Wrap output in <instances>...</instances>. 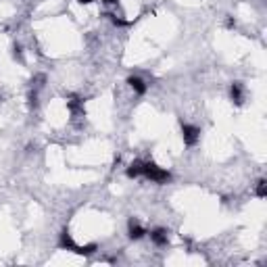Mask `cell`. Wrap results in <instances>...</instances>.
Returning a JSON list of instances; mask_svg holds the SVG:
<instances>
[{"instance_id": "cell-2", "label": "cell", "mask_w": 267, "mask_h": 267, "mask_svg": "<svg viewBox=\"0 0 267 267\" xmlns=\"http://www.w3.org/2000/svg\"><path fill=\"white\" fill-rule=\"evenodd\" d=\"M182 138H184V144H188V146H196L198 140H201V129H198L196 125L182 123Z\"/></svg>"}, {"instance_id": "cell-3", "label": "cell", "mask_w": 267, "mask_h": 267, "mask_svg": "<svg viewBox=\"0 0 267 267\" xmlns=\"http://www.w3.org/2000/svg\"><path fill=\"white\" fill-rule=\"evenodd\" d=\"M150 240L155 242L157 246H167V242H169V232L165 230V227H157V230L150 232Z\"/></svg>"}, {"instance_id": "cell-13", "label": "cell", "mask_w": 267, "mask_h": 267, "mask_svg": "<svg viewBox=\"0 0 267 267\" xmlns=\"http://www.w3.org/2000/svg\"><path fill=\"white\" fill-rule=\"evenodd\" d=\"M80 5H90V3H94V0H78Z\"/></svg>"}, {"instance_id": "cell-8", "label": "cell", "mask_w": 267, "mask_h": 267, "mask_svg": "<svg viewBox=\"0 0 267 267\" xmlns=\"http://www.w3.org/2000/svg\"><path fill=\"white\" fill-rule=\"evenodd\" d=\"M67 107H69V111L73 113V115H80V113H84V101L82 98H69L67 101Z\"/></svg>"}, {"instance_id": "cell-10", "label": "cell", "mask_w": 267, "mask_h": 267, "mask_svg": "<svg viewBox=\"0 0 267 267\" xmlns=\"http://www.w3.org/2000/svg\"><path fill=\"white\" fill-rule=\"evenodd\" d=\"M142 161H134L129 167H127V178H142Z\"/></svg>"}, {"instance_id": "cell-1", "label": "cell", "mask_w": 267, "mask_h": 267, "mask_svg": "<svg viewBox=\"0 0 267 267\" xmlns=\"http://www.w3.org/2000/svg\"><path fill=\"white\" fill-rule=\"evenodd\" d=\"M142 178L155 182V184H167L171 180V174H169L167 169L155 165V163H144L142 165Z\"/></svg>"}, {"instance_id": "cell-14", "label": "cell", "mask_w": 267, "mask_h": 267, "mask_svg": "<svg viewBox=\"0 0 267 267\" xmlns=\"http://www.w3.org/2000/svg\"><path fill=\"white\" fill-rule=\"evenodd\" d=\"M103 3H107V5H117V0H103Z\"/></svg>"}, {"instance_id": "cell-6", "label": "cell", "mask_w": 267, "mask_h": 267, "mask_svg": "<svg viewBox=\"0 0 267 267\" xmlns=\"http://www.w3.org/2000/svg\"><path fill=\"white\" fill-rule=\"evenodd\" d=\"M59 246H61V249H67V251H75V249H78V244L73 242V238H71V234H69L67 230L61 232V236H59Z\"/></svg>"}, {"instance_id": "cell-11", "label": "cell", "mask_w": 267, "mask_h": 267, "mask_svg": "<svg viewBox=\"0 0 267 267\" xmlns=\"http://www.w3.org/2000/svg\"><path fill=\"white\" fill-rule=\"evenodd\" d=\"M255 194H257L259 198H265V196H267V182H265V180H259V182H257Z\"/></svg>"}, {"instance_id": "cell-4", "label": "cell", "mask_w": 267, "mask_h": 267, "mask_svg": "<svg viewBox=\"0 0 267 267\" xmlns=\"http://www.w3.org/2000/svg\"><path fill=\"white\" fill-rule=\"evenodd\" d=\"M127 227H129V238L131 240H140V238H144V234H146V230H144V227L136 221V219H129V223H127Z\"/></svg>"}, {"instance_id": "cell-12", "label": "cell", "mask_w": 267, "mask_h": 267, "mask_svg": "<svg viewBox=\"0 0 267 267\" xmlns=\"http://www.w3.org/2000/svg\"><path fill=\"white\" fill-rule=\"evenodd\" d=\"M15 59H21V48H19V46H15Z\"/></svg>"}, {"instance_id": "cell-5", "label": "cell", "mask_w": 267, "mask_h": 267, "mask_svg": "<svg viewBox=\"0 0 267 267\" xmlns=\"http://www.w3.org/2000/svg\"><path fill=\"white\" fill-rule=\"evenodd\" d=\"M230 96H232V103L238 105V107L244 103V88H242L240 82H234V84H232V88H230Z\"/></svg>"}, {"instance_id": "cell-7", "label": "cell", "mask_w": 267, "mask_h": 267, "mask_svg": "<svg viewBox=\"0 0 267 267\" xmlns=\"http://www.w3.org/2000/svg\"><path fill=\"white\" fill-rule=\"evenodd\" d=\"M127 84H129V88L136 92V94H146V84H144V80H140V78H136V75H131V78H127Z\"/></svg>"}, {"instance_id": "cell-9", "label": "cell", "mask_w": 267, "mask_h": 267, "mask_svg": "<svg viewBox=\"0 0 267 267\" xmlns=\"http://www.w3.org/2000/svg\"><path fill=\"white\" fill-rule=\"evenodd\" d=\"M98 251V244H86V246H78V249H75L73 253H78V255H82V257H90V255H94Z\"/></svg>"}]
</instances>
